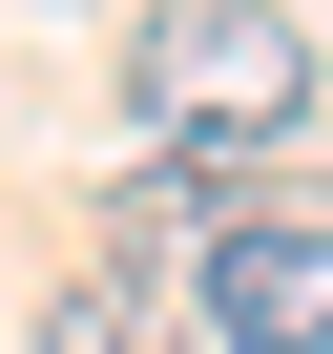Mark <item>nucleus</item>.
I'll use <instances>...</instances> for the list:
<instances>
[{"mask_svg":"<svg viewBox=\"0 0 333 354\" xmlns=\"http://www.w3.org/2000/svg\"><path fill=\"white\" fill-rule=\"evenodd\" d=\"M146 125L166 146H312V21H292V0H166V21H146Z\"/></svg>","mask_w":333,"mask_h":354,"instance_id":"f257e3e1","label":"nucleus"},{"mask_svg":"<svg viewBox=\"0 0 333 354\" xmlns=\"http://www.w3.org/2000/svg\"><path fill=\"white\" fill-rule=\"evenodd\" d=\"M166 333H209V354H333V230L312 209H229L188 250V292H166Z\"/></svg>","mask_w":333,"mask_h":354,"instance_id":"f03ea898","label":"nucleus"}]
</instances>
